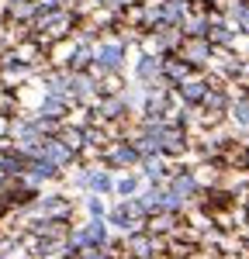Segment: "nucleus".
<instances>
[{"instance_id":"obj_1","label":"nucleus","mask_w":249,"mask_h":259,"mask_svg":"<svg viewBox=\"0 0 249 259\" xmlns=\"http://www.w3.org/2000/svg\"><path fill=\"white\" fill-rule=\"evenodd\" d=\"M97 59H101V66L111 69V66H118V62H121V49H118V45H104L101 52H97Z\"/></svg>"},{"instance_id":"obj_2","label":"nucleus","mask_w":249,"mask_h":259,"mask_svg":"<svg viewBox=\"0 0 249 259\" xmlns=\"http://www.w3.org/2000/svg\"><path fill=\"white\" fill-rule=\"evenodd\" d=\"M201 94H204V87H201V83H187V87H184V97H190V100L201 97Z\"/></svg>"},{"instance_id":"obj_3","label":"nucleus","mask_w":249,"mask_h":259,"mask_svg":"<svg viewBox=\"0 0 249 259\" xmlns=\"http://www.w3.org/2000/svg\"><path fill=\"white\" fill-rule=\"evenodd\" d=\"M156 69H159V66H156V62H152V59H145L142 66H139V76H152V73H156Z\"/></svg>"}]
</instances>
